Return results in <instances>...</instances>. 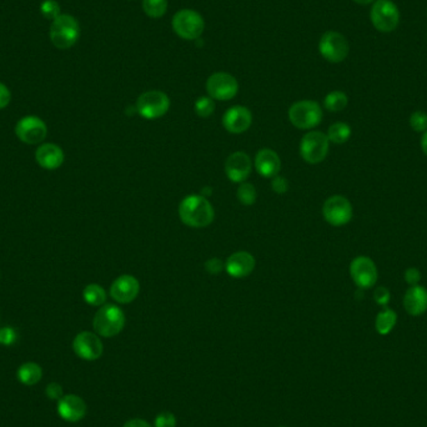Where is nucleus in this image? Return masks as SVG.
Returning <instances> with one entry per match:
<instances>
[{"mask_svg":"<svg viewBox=\"0 0 427 427\" xmlns=\"http://www.w3.org/2000/svg\"><path fill=\"white\" fill-rule=\"evenodd\" d=\"M273 187L274 192H276V194H285V192L289 190V181L285 179V178H281L279 175H276L273 180Z\"/></svg>","mask_w":427,"mask_h":427,"instance_id":"obj_39","label":"nucleus"},{"mask_svg":"<svg viewBox=\"0 0 427 427\" xmlns=\"http://www.w3.org/2000/svg\"><path fill=\"white\" fill-rule=\"evenodd\" d=\"M397 322L396 312L392 309L385 308L383 311L378 312L375 320V328L378 334L386 336L390 334L391 331L395 328Z\"/></svg>","mask_w":427,"mask_h":427,"instance_id":"obj_24","label":"nucleus"},{"mask_svg":"<svg viewBox=\"0 0 427 427\" xmlns=\"http://www.w3.org/2000/svg\"><path fill=\"white\" fill-rule=\"evenodd\" d=\"M255 259L248 251H237L225 262V270L231 278L242 279L254 271Z\"/></svg>","mask_w":427,"mask_h":427,"instance_id":"obj_19","label":"nucleus"},{"mask_svg":"<svg viewBox=\"0 0 427 427\" xmlns=\"http://www.w3.org/2000/svg\"><path fill=\"white\" fill-rule=\"evenodd\" d=\"M349 104V98L344 92H331L324 99V106L328 112H337L344 110Z\"/></svg>","mask_w":427,"mask_h":427,"instance_id":"obj_27","label":"nucleus"},{"mask_svg":"<svg viewBox=\"0 0 427 427\" xmlns=\"http://www.w3.org/2000/svg\"><path fill=\"white\" fill-rule=\"evenodd\" d=\"M73 350L78 358L85 361H95L103 355L104 346L98 335L90 331H83L75 336Z\"/></svg>","mask_w":427,"mask_h":427,"instance_id":"obj_13","label":"nucleus"},{"mask_svg":"<svg viewBox=\"0 0 427 427\" xmlns=\"http://www.w3.org/2000/svg\"><path fill=\"white\" fill-rule=\"evenodd\" d=\"M40 10L47 19L54 20L60 15V6L56 3V0H45L40 6Z\"/></svg>","mask_w":427,"mask_h":427,"instance_id":"obj_32","label":"nucleus"},{"mask_svg":"<svg viewBox=\"0 0 427 427\" xmlns=\"http://www.w3.org/2000/svg\"><path fill=\"white\" fill-rule=\"evenodd\" d=\"M256 171L264 178H275L279 175L281 169V160L279 155L270 149H262L255 158Z\"/></svg>","mask_w":427,"mask_h":427,"instance_id":"obj_21","label":"nucleus"},{"mask_svg":"<svg viewBox=\"0 0 427 427\" xmlns=\"http://www.w3.org/2000/svg\"><path fill=\"white\" fill-rule=\"evenodd\" d=\"M421 149L422 151H424V154L427 156V131L422 134L421 137Z\"/></svg>","mask_w":427,"mask_h":427,"instance_id":"obj_42","label":"nucleus"},{"mask_svg":"<svg viewBox=\"0 0 427 427\" xmlns=\"http://www.w3.org/2000/svg\"><path fill=\"white\" fill-rule=\"evenodd\" d=\"M319 50L324 59L337 64L346 59L349 51H350V45H349L346 37L340 33L326 31L320 39Z\"/></svg>","mask_w":427,"mask_h":427,"instance_id":"obj_9","label":"nucleus"},{"mask_svg":"<svg viewBox=\"0 0 427 427\" xmlns=\"http://www.w3.org/2000/svg\"><path fill=\"white\" fill-rule=\"evenodd\" d=\"M374 300L380 306L386 308L391 300L390 290L385 286H378V289L374 292Z\"/></svg>","mask_w":427,"mask_h":427,"instance_id":"obj_34","label":"nucleus"},{"mask_svg":"<svg viewBox=\"0 0 427 427\" xmlns=\"http://www.w3.org/2000/svg\"><path fill=\"white\" fill-rule=\"evenodd\" d=\"M355 3H358L360 6H369V4H371V3H375L376 0H353Z\"/></svg>","mask_w":427,"mask_h":427,"instance_id":"obj_43","label":"nucleus"},{"mask_svg":"<svg viewBox=\"0 0 427 427\" xmlns=\"http://www.w3.org/2000/svg\"><path fill=\"white\" fill-rule=\"evenodd\" d=\"M18 340V333L10 326L0 328V344L4 346H10Z\"/></svg>","mask_w":427,"mask_h":427,"instance_id":"obj_33","label":"nucleus"},{"mask_svg":"<svg viewBox=\"0 0 427 427\" xmlns=\"http://www.w3.org/2000/svg\"><path fill=\"white\" fill-rule=\"evenodd\" d=\"M155 427H176V417L171 412H161L155 419Z\"/></svg>","mask_w":427,"mask_h":427,"instance_id":"obj_35","label":"nucleus"},{"mask_svg":"<svg viewBox=\"0 0 427 427\" xmlns=\"http://www.w3.org/2000/svg\"><path fill=\"white\" fill-rule=\"evenodd\" d=\"M350 276L361 290L371 289L378 283V267L367 256H358L350 264Z\"/></svg>","mask_w":427,"mask_h":427,"instance_id":"obj_11","label":"nucleus"},{"mask_svg":"<svg viewBox=\"0 0 427 427\" xmlns=\"http://www.w3.org/2000/svg\"><path fill=\"white\" fill-rule=\"evenodd\" d=\"M289 119L291 124L299 129H312L321 123V106L312 100L297 101L291 106Z\"/></svg>","mask_w":427,"mask_h":427,"instance_id":"obj_4","label":"nucleus"},{"mask_svg":"<svg viewBox=\"0 0 427 427\" xmlns=\"http://www.w3.org/2000/svg\"><path fill=\"white\" fill-rule=\"evenodd\" d=\"M215 110L214 100L209 97H201L195 101V112L201 118H209Z\"/></svg>","mask_w":427,"mask_h":427,"instance_id":"obj_30","label":"nucleus"},{"mask_svg":"<svg viewBox=\"0 0 427 427\" xmlns=\"http://www.w3.org/2000/svg\"><path fill=\"white\" fill-rule=\"evenodd\" d=\"M48 133V128L42 119L37 117H25L20 119L15 126L17 137L25 142L35 145L43 142Z\"/></svg>","mask_w":427,"mask_h":427,"instance_id":"obj_14","label":"nucleus"},{"mask_svg":"<svg viewBox=\"0 0 427 427\" xmlns=\"http://www.w3.org/2000/svg\"><path fill=\"white\" fill-rule=\"evenodd\" d=\"M179 217L190 228H205L212 223L215 212L205 196L192 195L180 203Z\"/></svg>","mask_w":427,"mask_h":427,"instance_id":"obj_1","label":"nucleus"},{"mask_svg":"<svg viewBox=\"0 0 427 427\" xmlns=\"http://www.w3.org/2000/svg\"><path fill=\"white\" fill-rule=\"evenodd\" d=\"M224 267H225V265H224L223 261L220 260V259H217V258L206 261V264H205L206 271L211 274V275H217V274L221 273Z\"/></svg>","mask_w":427,"mask_h":427,"instance_id":"obj_38","label":"nucleus"},{"mask_svg":"<svg viewBox=\"0 0 427 427\" xmlns=\"http://www.w3.org/2000/svg\"><path fill=\"white\" fill-rule=\"evenodd\" d=\"M58 415L64 421L78 422L83 420L87 415V403L78 395H64L58 401Z\"/></svg>","mask_w":427,"mask_h":427,"instance_id":"obj_16","label":"nucleus"},{"mask_svg":"<svg viewBox=\"0 0 427 427\" xmlns=\"http://www.w3.org/2000/svg\"><path fill=\"white\" fill-rule=\"evenodd\" d=\"M326 135H328V142L341 145V144H345L351 137V128L346 123L337 122L328 128Z\"/></svg>","mask_w":427,"mask_h":427,"instance_id":"obj_25","label":"nucleus"},{"mask_svg":"<svg viewBox=\"0 0 427 427\" xmlns=\"http://www.w3.org/2000/svg\"><path fill=\"white\" fill-rule=\"evenodd\" d=\"M170 108V99L167 94L159 90H150L142 94L137 101V110L144 119L153 120L161 118Z\"/></svg>","mask_w":427,"mask_h":427,"instance_id":"obj_8","label":"nucleus"},{"mask_svg":"<svg viewBox=\"0 0 427 427\" xmlns=\"http://www.w3.org/2000/svg\"><path fill=\"white\" fill-rule=\"evenodd\" d=\"M251 169H253L251 159L244 151L233 153L225 162V173L233 183H239V184L244 183L251 173Z\"/></svg>","mask_w":427,"mask_h":427,"instance_id":"obj_15","label":"nucleus"},{"mask_svg":"<svg viewBox=\"0 0 427 427\" xmlns=\"http://www.w3.org/2000/svg\"><path fill=\"white\" fill-rule=\"evenodd\" d=\"M372 24L381 33H391L400 24V12L390 0H376L370 12Z\"/></svg>","mask_w":427,"mask_h":427,"instance_id":"obj_7","label":"nucleus"},{"mask_svg":"<svg viewBox=\"0 0 427 427\" xmlns=\"http://www.w3.org/2000/svg\"><path fill=\"white\" fill-rule=\"evenodd\" d=\"M322 215L330 225L336 228L344 226L353 219V205L345 196L334 195L325 201L322 206Z\"/></svg>","mask_w":427,"mask_h":427,"instance_id":"obj_10","label":"nucleus"},{"mask_svg":"<svg viewBox=\"0 0 427 427\" xmlns=\"http://www.w3.org/2000/svg\"><path fill=\"white\" fill-rule=\"evenodd\" d=\"M83 297L92 306H103L106 301V292L100 285L89 284L83 291Z\"/></svg>","mask_w":427,"mask_h":427,"instance_id":"obj_26","label":"nucleus"},{"mask_svg":"<svg viewBox=\"0 0 427 427\" xmlns=\"http://www.w3.org/2000/svg\"><path fill=\"white\" fill-rule=\"evenodd\" d=\"M35 160L40 167L47 170H56L62 167L64 153L62 148H59L56 144H43L35 151Z\"/></svg>","mask_w":427,"mask_h":427,"instance_id":"obj_22","label":"nucleus"},{"mask_svg":"<svg viewBox=\"0 0 427 427\" xmlns=\"http://www.w3.org/2000/svg\"><path fill=\"white\" fill-rule=\"evenodd\" d=\"M403 278H405L406 284L410 285V286H415V285H419L420 280H421V271L416 267H410L403 274Z\"/></svg>","mask_w":427,"mask_h":427,"instance_id":"obj_37","label":"nucleus"},{"mask_svg":"<svg viewBox=\"0 0 427 427\" xmlns=\"http://www.w3.org/2000/svg\"><path fill=\"white\" fill-rule=\"evenodd\" d=\"M43 378V370L35 362H25L17 371V378L25 386H34Z\"/></svg>","mask_w":427,"mask_h":427,"instance_id":"obj_23","label":"nucleus"},{"mask_svg":"<svg viewBox=\"0 0 427 427\" xmlns=\"http://www.w3.org/2000/svg\"><path fill=\"white\" fill-rule=\"evenodd\" d=\"M167 9V0H142V10L150 18H161Z\"/></svg>","mask_w":427,"mask_h":427,"instance_id":"obj_28","label":"nucleus"},{"mask_svg":"<svg viewBox=\"0 0 427 427\" xmlns=\"http://www.w3.org/2000/svg\"><path fill=\"white\" fill-rule=\"evenodd\" d=\"M45 395H47V397L50 399V400L59 401V400L64 396L62 385L56 384V383H51V384L48 385V386L45 387Z\"/></svg>","mask_w":427,"mask_h":427,"instance_id":"obj_36","label":"nucleus"},{"mask_svg":"<svg viewBox=\"0 0 427 427\" xmlns=\"http://www.w3.org/2000/svg\"><path fill=\"white\" fill-rule=\"evenodd\" d=\"M253 123V114L245 106H233L225 112L224 128L231 134H242L248 131Z\"/></svg>","mask_w":427,"mask_h":427,"instance_id":"obj_18","label":"nucleus"},{"mask_svg":"<svg viewBox=\"0 0 427 427\" xmlns=\"http://www.w3.org/2000/svg\"><path fill=\"white\" fill-rule=\"evenodd\" d=\"M403 308L411 316H421L427 311V290L424 286H411L405 292Z\"/></svg>","mask_w":427,"mask_h":427,"instance_id":"obj_20","label":"nucleus"},{"mask_svg":"<svg viewBox=\"0 0 427 427\" xmlns=\"http://www.w3.org/2000/svg\"><path fill=\"white\" fill-rule=\"evenodd\" d=\"M409 124L416 133H425L427 131V112L417 110L411 114Z\"/></svg>","mask_w":427,"mask_h":427,"instance_id":"obj_31","label":"nucleus"},{"mask_svg":"<svg viewBox=\"0 0 427 427\" xmlns=\"http://www.w3.org/2000/svg\"><path fill=\"white\" fill-rule=\"evenodd\" d=\"M237 199H239V201L242 205H246V206L255 204V201H256V189H255L254 185L245 183V181L242 183L240 186H239V189H237Z\"/></svg>","mask_w":427,"mask_h":427,"instance_id":"obj_29","label":"nucleus"},{"mask_svg":"<svg viewBox=\"0 0 427 427\" xmlns=\"http://www.w3.org/2000/svg\"><path fill=\"white\" fill-rule=\"evenodd\" d=\"M10 98L12 95H10L9 89L0 83V109H4L10 103Z\"/></svg>","mask_w":427,"mask_h":427,"instance_id":"obj_40","label":"nucleus"},{"mask_svg":"<svg viewBox=\"0 0 427 427\" xmlns=\"http://www.w3.org/2000/svg\"><path fill=\"white\" fill-rule=\"evenodd\" d=\"M328 137L321 131H310L303 135L300 142L301 158L309 164H319L328 156Z\"/></svg>","mask_w":427,"mask_h":427,"instance_id":"obj_6","label":"nucleus"},{"mask_svg":"<svg viewBox=\"0 0 427 427\" xmlns=\"http://www.w3.org/2000/svg\"><path fill=\"white\" fill-rule=\"evenodd\" d=\"M171 24L174 31L185 40H195L204 33V19L192 9H183L176 12Z\"/></svg>","mask_w":427,"mask_h":427,"instance_id":"obj_5","label":"nucleus"},{"mask_svg":"<svg viewBox=\"0 0 427 427\" xmlns=\"http://www.w3.org/2000/svg\"><path fill=\"white\" fill-rule=\"evenodd\" d=\"M140 284L131 275H122L112 283L110 296L119 303H129L139 295Z\"/></svg>","mask_w":427,"mask_h":427,"instance_id":"obj_17","label":"nucleus"},{"mask_svg":"<svg viewBox=\"0 0 427 427\" xmlns=\"http://www.w3.org/2000/svg\"><path fill=\"white\" fill-rule=\"evenodd\" d=\"M206 90L211 99L230 100L237 94L239 84L233 75L228 73H215L206 81Z\"/></svg>","mask_w":427,"mask_h":427,"instance_id":"obj_12","label":"nucleus"},{"mask_svg":"<svg viewBox=\"0 0 427 427\" xmlns=\"http://www.w3.org/2000/svg\"><path fill=\"white\" fill-rule=\"evenodd\" d=\"M81 35L76 19L68 14L59 15L53 20L50 28V40L58 49H69L74 45Z\"/></svg>","mask_w":427,"mask_h":427,"instance_id":"obj_3","label":"nucleus"},{"mask_svg":"<svg viewBox=\"0 0 427 427\" xmlns=\"http://www.w3.org/2000/svg\"><path fill=\"white\" fill-rule=\"evenodd\" d=\"M124 326V312L115 305H103L94 316V330L103 337L117 336L122 333Z\"/></svg>","mask_w":427,"mask_h":427,"instance_id":"obj_2","label":"nucleus"},{"mask_svg":"<svg viewBox=\"0 0 427 427\" xmlns=\"http://www.w3.org/2000/svg\"><path fill=\"white\" fill-rule=\"evenodd\" d=\"M123 427H153L149 422L144 421L142 419H133L128 422H125Z\"/></svg>","mask_w":427,"mask_h":427,"instance_id":"obj_41","label":"nucleus"}]
</instances>
